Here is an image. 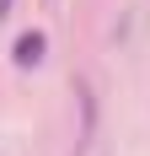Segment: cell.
Returning <instances> with one entry per match:
<instances>
[{
	"label": "cell",
	"mask_w": 150,
	"mask_h": 156,
	"mask_svg": "<svg viewBox=\"0 0 150 156\" xmlns=\"http://www.w3.org/2000/svg\"><path fill=\"white\" fill-rule=\"evenodd\" d=\"M43 48H48V38H43V32H22V38L11 43V59L27 70V65H38V59H43Z\"/></svg>",
	"instance_id": "1"
},
{
	"label": "cell",
	"mask_w": 150,
	"mask_h": 156,
	"mask_svg": "<svg viewBox=\"0 0 150 156\" xmlns=\"http://www.w3.org/2000/svg\"><path fill=\"white\" fill-rule=\"evenodd\" d=\"M11 5H16V0H0V16H11Z\"/></svg>",
	"instance_id": "2"
}]
</instances>
